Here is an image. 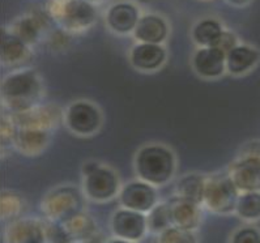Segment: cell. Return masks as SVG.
Wrapping results in <instances>:
<instances>
[{
	"label": "cell",
	"instance_id": "cell-19",
	"mask_svg": "<svg viewBox=\"0 0 260 243\" xmlns=\"http://www.w3.org/2000/svg\"><path fill=\"white\" fill-rule=\"evenodd\" d=\"M170 33L168 20L158 13L141 15L135 30L132 33L136 42L164 45Z\"/></svg>",
	"mask_w": 260,
	"mask_h": 243
},
{
	"label": "cell",
	"instance_id": "cell-15",
	"mask_svg": "<svg viewBox=\"0 0 260 243\" xmlns=\"http://www.w3.org/2000/svg\"><path fill=\"white\" fill-rule=\"evenodd\" d=\"M141 17L140 10L132 2H116L107 8L105 22L109 30L118 36L132 34Z\"/></svg>",
	"mask_w": 260,
	"mask_h": 243
},
{
	"label": "cell",
	"instance_id": "cell-28",
	"mask_svg": "<svg viewBox=\"0 0 260 243\" xmlns=\"http://www.w3.org/2000/svg\"><path fill=\"white\" fill-rule=\"evenodd\" d=\"M156 243H199L196 231L170 226L156 235Z\"/></svg>",
	"mask_w": 260,
	"mask_h": 243
},
{
	"label": "cell",
	"instance_id": "cell-20",
	"mask_svg": "<svg viewBox=\"0 0 260 243\" xmlns=\"http://www.w3.org/2000/svg\"><path fill=\"white\" fill-rule=\"evenodd\" d=\"M259 63V49L247 43H239L226 54V72L230 76H246L254 71Z\"/></svg>",
	"mask_w": 260,
	"mask_h": 243
},
{
	"label": "cell",
	"instance_id": "cell-2",
	"mask_svg": "<svg viewBox=\"0 0 260 243\" xmlns=\"http://www.w3.org/2000/svg\"><path fill=\"white\" fill-rule=\"evenodd\" d=\"M177 154L162 143H148L140 147L134 156L136 178L157 188L169 185L177 176Z\"/></svg>",
	"mask_w": 260,
	"mask_h": 243
},
{
	"label": "cell",
	"instance_id": "cell-31",
	"mask_svg": "<svg viewBox=\"0 0 260 243\" xmlns=\"http://www.w3.org/2000/svg\"><path fill=\"white\" fill-rule=\"evenodd\" d=\"M239 45V40L237 37V34L234 31L229 30V29H225L221 34L220 40H218L216 47H218L220 50H222L223 53H229L230 50H233L236 46Z\"/></svg>",
	"mask_w": 260,
	"mask_h": 243
},
{
	"label": "cell",
	"instance_id": "cell-24",
	"mask_svg": "<svg viewBox=\"0 0 260 243\" xmlns=\"http://www.w3.org/2000/svg\"><path fill=\"white\" fill-rule=\"evenodd\" d=\"M223 30V25L217 19L207 17L193 24L191 38L196 47H216Z\"/></svg>",
	"mask_w": 260,
	"mask_h": 243
},
{
	"label": "cell",
	"instance_id": "cell-6",
	"mask_svg": "<svg viewBox=\"0 0 260 243\" xmlns=\"http://www.w3.org/2000/svg\"><path fill=\"white\" fill-rule=\"evenodd\" d=\"M239 194L228 171L211 174L207 179L203 208L212 215H234Z\"/></svg>",
	"mask_w": 260,
	"mask_h": 243
},
{
	"label": "cell",
	"instance_id": "cell-8",
	"mask_svg": "<svg viewBox=\"0 0 260 243\" xmlns=\"http://www.w3.org/2000/svg\"><path fill=\"white\" fill-rule=\"evenodd\" d=\"M110 231L113 237L139 243L149 233L147 215L119 206L110 217Z\"/></svg>",
	"mask_w": 260,
	"mask_h": 243
},
{
	"label": "cell",
	"instance_id": "cell-35",
	"mask_svg": "<svg viewBox=\"0 0 260 243\" xmlns=\"http://www.w3.org/2000/svg\"><path fill=\"white\" fill-rule=\"evenodd\" d=\"M104 243H135V242H129V240L120 239V238H116V237H111L109 238V239L105 240Z\"/></svg>",
	"mask_w": 260,
	"mask_h": 243
},
{
	"label": "cell",
	"instance_id": "cell-9",
	"mask_svg": "<svg viewBox=\"0 0 260 243\" xmlns=\"http://www.w3.org/2000/svg\"><path fill=\"white\" fill-rule=\"evenodd\" d=\"M118 201L123 208L148 215L159 203L158 191L141 179H132L122 186Z\"/></svg>",
	"mask_w": 260,
	"mask_h": 243
},
{
	"label": "cell",
	"instance_id": "cell-21",
	"mask_svg": "<svg viewBox=\"0 0 260 243\" xmlns=\"http://www.w3.org/2000/svg\"><path fill=\"white\" fill-rule=\"evenodd\" d=\"M46 28L47 20L45 16L40 13H26L17 17L7 29L16 37L28 43L29 46H34L40 42Z\"/></svg>",
	"mask_w": 260,
	"mask_h": 243
},
{
	"label": "cell",
	"instance_id": "cell-38",
	"mask_svg": "<svg viewBox=\"0 0 260 243\" xmlns=\"http://www.w3.org/2000/svg\"><path fill=\"white\" fill-rule=\"evenodd\" d=\"M74 243H84V242H74Z\"/></svg>",
	"mask_w": 260,
	"mask_h": 243
},
{
	"label": "cell",
	"instance_id": "cell-12",
	"mask_svg": "<svg viewBox=\"0 0 260 243\" xmlns=\"http://www.w3.org/2000/svg\"><path fill=\"white\" fill-rule=\"evenodd\" d=\"M191 67L203 80H218L228 74L226 53L218 47H198L191 56Z\"/></svg>",
	"mask_w": 260,
	"mask_h": 243
},
{
	"label": "cell",
	"instance_id": "cell-26",
	"mask_svg": "<svg viewBox=\"0 0 260 243\" xmlns=\"http://www.w3.org/2000/svg\"><path fill=\"white\" fill-rule=\"evenodd\" d=\"M2 219L4 221H12L15 219L21 217L26 208V201L21 194H17L15 191H3L2 192Z\"/></svg>",
	"mask_w": 260,
	"mask_h": 243
},
{
	"label": "cell",
	"instance_id": "cell-4",
	"mask_svg": "<svg viewBox=\"0 0 260 243\" xmlns=\"http://www.w3.org/2000/svg\"><path fill=\"white\" fill-rule=\"evenodd\" d=\"M49 16L68 33H81L97 22L98 8L88 0H51Z\"/></svg>",
	"mask_w": 260,
	"mask_h": 243
},
{
	"label": "cell",
	"instance_id": "cell-5",
	"mask_svg": "<svg viewBox=\"0 0 260 243\" xmlns=\"http://www.w3.org/2000/svg\"><path fill=\"white\" fill-rule=\"evenodd\" d=\"M104 123V111L90 99H75L64 108L63 124L77 137H92L97 135Z\"/></svg>",
	"mask_w": 260,
	"mask_h": 243
},
{
	"label": "cell",
	"instance_id": "cell-7",
	"mask_svg": "<svg viewBox=\"0 0 260 243\" xmlns=\"http://www.w3.org/2000/svg\"><path fill=\"white\" fill-rule=\"evenodd\" d=\"M119 174L106 163L83 176L81 190L86 199L94 203H107L118 197L122 188Z\"/></svg>",
	"mask_w": 260,
	"mask_h": 243
},
{
	"label": "cell",
	"instance_id": "cell-1",
	"mask_svg": "<svg viewBox=\"0 0 260 243\" xmlns=\"http://www.w3.org/2000/svg\"><path fill=\"white\" fill-rule=\"evenodd\" d=\"M45 83L30 67L12 70L2 81V106L6 113L17 114L42 103Z\"/></svg>",
	"mask_w": 260,
	"mask_h": 243
},
{
	"label": "cell",
	"instance_id": "cell-3",
	"mask_svg": "<svg viewBox=\"0 0 260 243\" xmlns=\"http://www.w3.org/2000/svg\"><path fill=\"white\" fill-rule=\"evenodd\" d=\"M83 190L72 185H60L51 188L40 201V211L50 221L66 222L85 211Z\"/></svg>",
	"mask_w": 260,
	"mask_h": 243
},
{
	"label": "cell",
	"instance_id": "cell-16",
	"mask_svg": "<svg viewBox=\"0 0 260 243\" xmlns=\"http://www.w3.org/2000/svg\"><path fill=\"white\" fill-rule=\"evenodd\" d=\"M2 64L11 70L26 68V64L33 60L31 46L16 37L8 29L2 31Z\"/></svg>",
	"mask_w": 260,
	"mask_h": 243
},
{
	"label": "cell",
	"instance_id": "cell-11",
	"mask_svg": "<svg viewBox=\"0 0 260 243\" xmlns=\"http://www.w3.org/2000/svg\"><path fill=\"white\" fill-rule=\"evenodd\" d=\"M226 171L239 192L260 191V157L237 154Z\"/></svg>",
	"mask_w": 260,
	"mask_h": 243
},
{
	"label": "cell",
	"instance_id": "cell-36",
	"mask_svg": "<svg viewBox=\"0 0 260 243\" xmlns=\"http://www.w3.org/2000/svg\"><path fill=\"white\" fill-rule=\"evenodd\" d=\"M139 4H149L152 0H136Z\"/></svg>",
	"mask_w": 260,
	"mask_h": 243
},
{
	"label": "cell",
	"instance_id": "cell-14",
	"mask_svg": "<svg viewBox=\"0 0 260 243\" xmlns=\"http://www.w3.org/2000/svg\"><path fill=\"white\" fill-rule=\"evenodd\" d=\"M4 243H46L43 220L25 217L8 221L3 230Z\"/></svg>",
	"mask_w": 260,
	"mask_h": 243
},
{
	"label": "cell",
	"instance_id": "cell-33",
	"mask_svg": "<svg viewBox=\"0 0 260 243\" xmlns=\"http://www.w3.org/2000/svg\"><path fill=\"white\" fill-rule=\"evenodd\" d=\"M237 154H250V156H256L260 157V138L248 140L239 148Z\"/></svg>",
	"mask_w": 260,
	"mask_h": 243
},
{
	"label": "cell",
	"instance_id": "cell-27",
	"mask_svg": "<svg viewBox=\"0 0 260 243\" xmlns=\"http://www.w3.org/2000/svg\"><path fill=\"white\" fill-rule=\"evenodd\" d=\"M147 220L149 233L156 234V235L159 233H162L164 230H166L170 226H173L169 201H159L153 210L148 213Z\"/></svg>",
	"mask_w": 260,
	"mask_h": 243
},
{
	"label": "cell",
	"instance_id": "cell-13",
	"mask_svg": "<svg viewBox=\"0 0 260 243\" xmlns=\"http://www.w3.org/2000/svg\"><path fill=\"white\" fill-rule=\"evenodd\" d=\"M168 60V51L164 45L136 42L128 53V62L135 71L153 74L162 70Z\"/></svg>",
	"mask_w": 260,
	"mask_h": 243
},
{
	"label": "cell",
	"instance_id": "cell-34",
	"mask_svg": "<svg viewBox=\"0 0 260 243\" xmlns=\"http://www.w3.org/2000/svg\"><path fill=\"white\" fill-rule=\"evenodd\" d=\"M225 2L234 8H245L252 0H225Z\"/></svg>",
	"mask_w": 260,
	"mask_h": 243
},
{
	"label": "cell",
	"instance_id": "cell-37",
	"mask_svg": "<svg viewBox=\"0 0 260 243\" xmlns=\"http://www.w3.org/2000/svg\"><path fill=\"white\" fill-rule=\"evenodd\" d=\"M88 2H90V3L97 4V3H101V2H105V0H88Z\"/></svg>",
	"mask_w": 260,
	"mask_h": 243
},
{
	"label": "cell",
	"instance_id": "cell-25",
	"mask_svg": "<svg viewBox=\"0 0 260 243\" xmlns=\"http://www.w3.org/2000/svg\"><path fill=\"white\" fill-rule=\"evenodd\" d=\"M234 215L246 224L260 221V191L241 192Z\"/></svg>",
	"mask_w": 260,
	"mask_h": 243
},
{
	"label": "cell",
	"instance_id": "cell-32",
	"mask_svg": "<svg viewBox=\"0 0 260 243\" xmlns=\"http://www.w3.org/2000/svg\"><path fill=\"white\" fill-rule=\"evenodd\" d=\"M68 31H66L64 29H59V30H54L49 37V43L50 47L52 50H56V51H61V50H66L68 47Z\"/></svg>",
	"mask_w": 260,
	"mask_h": 243
},
{
	"label": "cell",
	"instance_id": "cell-18",
	"mask_svg": "<svg viewBox=\"0 0 260 243\" xmlns=\"http://www.w3.org/2000/svg\"><path fill=\"white\" fill-rule=\"evenodd\" d=\"M173 226L198 231L203 222V205L173 195L168 199Z\"/></svg>",
	"mask_w": 260,
	"mask_h": 243
},
{
	"label": "cell",
	"instance_id": "cell-10",
	"mask_svg": "<svg viewBox=\"0 0 260 243\" xmlns=\"http://www.w3.org/2000/svg\"><path fill=\"white\" fill-rule=\"evenodd\" d=\"M6 113V111H4ZM63 113L58 103H40L30 110L17 113V114H8L12 117L16 126L20 128H42L54 131L59 123H63Z\"/></svg>",
	"mask_w": 260,
	"mask_h": 243
},
{
	"label": "cell",
	"instance_id": "cell-29",
	"mask_svg": "<svg viewBox=\"0 0 260 243\" xmlns=\"http://www.w3.org/2000/svg\"><path fill=\"white\" fill-rule=\"evenodd\" d=\"M45 234H46V243H74L70 237L67 229L61 222L43 220Z\"/></svg>",
	"mask_w": 260,
	"mask_h": 243
},
{
	"label": "cell",
	"instance_id": "cell-22",
	"mask_svg": "<svg viewBox=\"0 0 260 243\" xmlns=\"http://www.w3.org/2000/svg\"><path fill=\"white\" fill-rule=\"evenodd\" d=\"M207 179L208 176L202 174V172H188L184 176L179 177L175 182L174 195L186 200H190L192 203L203 205V199H204L205 186H207Z\"/></svg>",
	"mask_w": 260,
	"mask_h": 243
},
{
	"label": "cell",
	"instance_id": "cell-30",
	"mask_svg": "<svg viewBox=\"0 0 260 243\" xmlns=\"http://www.w3.org/2000/svg\"><path fill=\"white\" fill-rule=\"evenodd\" d=\"M229 243H260V229L254 224H246L233 231Z\"/></svg>",
	"mask_w": 260,
	"mask_h": 243
},
{
	"label": "cell",
	"instance_id": "cell-23",
	"mask_svg": "<svg viewBox=\"0 0 260 243\" xmlns=\"http://www.w3.org/2000/svg\"><path fill=\"white\" fill-rule=\"evenodd\" d=\"M70 237L74 242L95 243L100 239V231L95 220L92 216L83 211L68 221L63 222Z\"/></svg>",
	"mask_w": 260,
	"mask_h": 243
},
{
	"label": "cell",
	"instance_id": "cell-17",
	"mask_svg": "<svg viewBox=\"0 0 260 243\" xmlns=\"http://www.w3.org/2000/svg\"><path fill=\"white\" fill-rule=\"evenodd\" d=\"M52 131L42 128H17L12 143V149L22 156L36 157L49 148Z\"/></svg>",
	"mask_w": 260,
	"mask_h": 243
}]
</instances>
